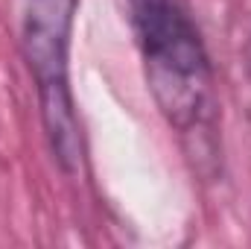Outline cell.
<instances>
[{"label": "cell", "mask_w": 251, "mask_h": 249, "mask_svg": "<svg viewBox=\"0 0 251 249\" xmlns=\"http://www.w3.org/2000/svg\"><path fill=\"white\" fill-rule=\"evenodd\" d=\"M128 12L161 115L178 132L196 129L213 106V70L184 0H128Z\"/></svg>", "instance_id": "1"}, {"label": "cell", "mask_w": 251, "mask_h": 249, "mask_svg": "<svg viewBox=\"0 0 251 249\" xmlns=\"http://www.w3.org/2000/svg\"><path fill=\"white\" fill-rule=\"evenodd\" d=\"M76 3L79 0H24L21 21V47L38 85L44 135L64 173L82 167V132L67 79Z\"/></svg>", "instance_id": "2"}]
</instances>
